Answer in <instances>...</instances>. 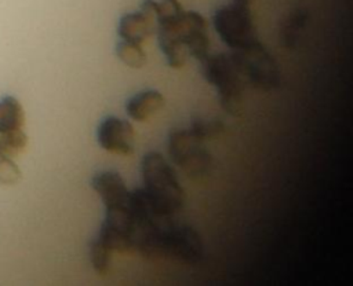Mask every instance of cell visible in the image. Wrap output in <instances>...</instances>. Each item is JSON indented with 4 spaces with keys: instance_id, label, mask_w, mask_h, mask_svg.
<instances>
[{
    "instance_id": "6da1fadb",
    "label": "cell",
    "mask_w": 353,
    "mask_h": 286,
    "mask_svg": "<svg viewBox=\"0 0 353 286\" xmlns=\"http://www.w3.org/2000/svg\"><path fill=\"white\" fill-rule=\"evenodd\" d=\"M141 176L145 191L152 208L161 216H174L185 202V191L172 166L165 158L150 151L141 161Z\"/></svg>"
},
{
    "instance_id": "e0dca14e",
    "label": "cell",
    "mask_w": 353,
    "mask_h": 286,
    "mask_svg": "<svg viewBox=\"0 0 353 286\" xmlns=\"http://www.w3.org/2000/svg\"><path fill=\"white\" fill-rule=\"evenodd\" d=\"M222 129H223V125L219 120H207L201 117L194 118L190 128V131L203 140L218 136L222 132Z\"/></svg>"
},
{
    "instance_id": "7c38bea8",
    "label": "cell",
    "mask_w": 353,
    "mask_h": 286,
    "mask_svg": "<svg viewBox=\"0 0 353 286\" xmlns=\"http://www.w3.org/2000/svg\"><path fill=\"white\" fill-rule=\"evenodd\" d=\"M156 32H157L159 47H160L163 55L165 56L167 63L174 69L182 67L186 62L188 51H186L185 45L181 43L175 30L159 28Z\"/></svg>"
},
{
    "instance_id": "d6986e66",
    "label": "cell",
    "mask_w": 353,
    "mask_h": 286,
    "mask_svg": "<svg viewBox=\"0 0 353 286\" xmlns=\"http://www.w3.org/2000/svg\"><path fill=\"white\" fill-rule=\"evenodd\" d=\"M248 1H252V0H248Z\"/></svg>"
},
{
    "instance_id": "ac0fdd59",
    "label": "cell",
    "mask_w": 353,
    "mask_h": 286,
    "mask_svg": "<svg viewBox=\"0 0 353 286\" xmlns=\"http://www.w3.org/2000/svg\"><path fill=\"white\" fill-rule=\"evenodd\" d=\"M22 177V172L18 165L12 161V158L0 155V184L3 186H14Z\"/></svg>"
},
{
    "instance_id": "3957f363",
    "label": "cell",
    "mask_w": 353,
    "mask_h": 286,
    "mask_svg": "<svg viewBox=\"0 0 353 286\" xmlns=\"http://www.w3.org/2000/svg\"><path fill=\"white\" fill-rule=\"evenodd\" d=\"M212 22L222 41L232 50L245 48L259 41L251 1L248 0H233L230 4L218 8Z\"/></svg>"
},
{
    "instance_id": "30bf717a",
    "label": "cell",
    "mask_w": 353,
    "mask_h": 286,
    "mask_svg": "<svg viewBox=\"0 0 353 286\" xmlns=\"http://www.w3.org/2000/svg\"><path fill=\"white\" fill-rule=\"evenodd\" d=\"M91 186L102 199L105 209L124 208L130 205L131 191L124 179L116 170H102L92 176Z\"/></svg>"
},
{
    "instance_id": "9a60e30c",
    "label": "cell",
    "mask_w": 353,
    "mask_h": 286,
    "mask_svg": "<svg viewBox=\"0 0 353 286\" xmlns=\"http://www.w3.org/2000/svg\"><path fill=\"white\" fill-rule=\"evenodd\" d=\"M116 54L119 59L130 67L139 69L146 63V52L141 44L121 40L116 45Z\"/></svg>"
},
{
    "instance_id": "8fae6325",
    "label": "cell",
    "mask_w": 353,
    "mask_h": 286,
    "mask_svg": "<svg viewBox=\"0 0 353 286\" xmlns=\"http://www.w3.org/2000/svg\"><path fill=\"white\" fill-rule=\"evenodd\" d=\"M164 106V96L156 89H145L131 96L125 104L127 114L135 121H146Z\"/></svg>"
},
{
    "instance_id": "277c9868",
    "label": "cell",
    "mask_w": 353,
    "mask_h": 286,
    "mask_svg": "<svg viewBox=\"0 0 353 286\" xmlns=\"http://www.w3.org/2000/svg\"><path fill=\"white\" fill-rule=\"evenodd\" d=\"M230 54L243 76L244 82L259 91H270L279 87V65L261 41H256L245 48L232 50Z\"/></svg>"
},
{
    "instance_id": "9c48e42d",
    "label": "cell",
    "mask_w": 353,
    "mask_h": 286,
    "mask_svg": "<svg viewBox=\"0 0 353 286\" xmlns=\"http://www.w3.org/2000/svg\"><path fill=\"white\" fill-rule=\"evenodd\" d=\"M97 140L109 153L128 155L134 151V128L128 121L109 116L98 125Z\"/></svg>"
},
{
    "instance_id": "8992f818",
    "label": "cell",
    "mask_w": 353,
    "mask_h": 286,
    "mask_svg": "<svg viewBox=\"0 0 353 286\" xmlns=\"http://www.w3.org/2000/svg\"><path fill=\"white\" fill-rule=\"evenodd\" d=\"M157 28L174 29L189 55L201 62L210 54L207 19L196 11H183L178 18L160 23Z\"/></svg>"
},
{
    "instance_id": "5bb4252c",
    "label": "cell",
    "mask_w": 353,
    "mask_h": 286,
    "mask_svg": "<svg viewBox=\"0 0 353 286\" xmlns=\"http://www.w3.org/2000/svg\"><path fill=\"white\" fill-rule=\"evenodd\" d=\"M28 147V135L22 128L0 131V155L14 158Z\"/></svg>"
},
{
    "instance_id": "7a4b0ae2",
    "label": "cell",
    "mask_w": 353,
    "mask_h": 286,
    "mask_svg": "<svg viewBox=\"0 0 353 286\" xmlns=\"http://www.w3.org/2000/svg\"><path fill=\"white\" fill-rule=\"evenodd\" d=\"M200 63L205 81L216 88L222 109L232 116H240L244 104L245 82L232 54H208Z\"/></svg>"
},
{
    "instance_id": "4fadbf2b",
    "label": "cell",
    "mask_w": 353,
    "mask_h": 286,
    "mask_svg": "<svg viewBox=\"0 0 353 286\" xmlns=\"http://www.w3.org/2000/svg\"><path fill=\"white\" fill-rule=\"evenodd\" d=\"M25 124V111L19 100L14 96L0 99V131L22 128Z\"/></svg>"
},
{
    "instance_id": "52a82bcc",
    "label": "cell",
    "mask_w": 353,
    "mask_h": 286,
    "mask_svg": "<svg viewBox=\"0 0 353 286\" xmlns=\"http://www.w3.org/2000/svg\"><path fill=\"white\" fill-rule=\"evenodd\" d=\"M203 253L204 246L200 234L189 224H178L171 220L164 235L163 256L196 264L201 260Z\"/></svg>"
},
{
    "instance_id": "ba28073f",
    "label": "cell",
    "mask_w": 353,
    "mask_h": 286,
    "mask_svg": "<svg viewBox=\"0 0 353 286\" xmlns=\"http://www.w3.org/2000/svg\"><path fill=\"white\" fill-rule=\"evenodd\" d=\"M156 0H143L141 10L137 12L124 14L119 22V36L121 40L142 44L157 30L156 22Z\"/></svg>"
},
{
    "instance_id": "5b68a950",
    "label": "cell",
    "mask_w": 353,
    "mask_h": 286,
    "mask_svg": "<svg viewBox=\"0 0 353 286\" xmlns=\"http://www.w3.org/2000/svg\"><path fill=\"white\" fill-rule=\"evenodd\" d=\"M168 154L172 162L190 177L203 176L211 166V154L204 147V140L190 129L170 132Z\"/></svg>"
},
{
    "instance_id": "2e32d148",
    "label": "cell",
    "mask_w": 353,
    "mask_h": 286,
    "mask_svg": "<svg viewBox=\"0 0 353 286\" xmlns=\"http://www.w3.org/2000/svg\"><path fill=\"white\" fill-rule=\"evenodd\" d=\"M112 250L97 236L90 242V260L97 274L106 275L110 270Z\"/></svg>"
}]
</instances>
